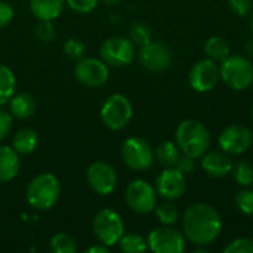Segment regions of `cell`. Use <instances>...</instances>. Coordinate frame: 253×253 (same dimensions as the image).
Wrapping results in <instances>:
<instances>
[{
	"mask_svg": "<svg viewBox=\"0 0 253 253\" xmlns=\"http://www.w3.org/2000/svg\"><path fill=\"white\" fill-rule=\"evenodd\" d=\"M182 228L187 242L196 246H209L219 237L222 219L213 206L208 203H193L184 212Z\"/></svg>",
	"mask_w": 253,
	"mask_h": 253,
	"instance_id": "1",
	"label": "cell"
},
{
	"mask_svg": "<svg viewBox=\"0 0 253 253\" xmlns=\"http://www.w3.org/2000/svg\"><path fill=\"white\" fill-rule=\"evenodd\" d=\"M176 145L182 154H187L193 159L202 157L211 144V135L208 127L194 119H187L179 123L175 133Z\"/></svg>",
	"mask_w": 253,
	"mask_h": 253,
	"instance_id": "2",
	"label": "cell"
},
{
	"mask_svg": "<svg viewBox=\"0 0 253 253\" xmlns=\"http://www.w3.org/2000/svg\"><path fill=\"white\" fill-rule=\"evenodd\" d=\"M59 194L61 185L53 173H40L27 187V202L39 211H47L55 206Z\"/></svg>",
	"mask_w": 253,
	"mask_h": 253,
	"instance_id": "3",
	"label": "cell"
},
{
	"mask_svg": "<svg viewBox=\"0 0 253 253\" xmlns=\"http://www.w3.org/2000/svg\"><path fill=\"white\" fill-rule=\"evenodd\" d=\"M221 79L234 90H245L253 83V64L242 55H230L221 62Z\"/></svg>",
	"mask_w": 253,
	"mask_h": 253,
	"instance_id": "4",
	"label": "cell"
},
{
	"mask_svg": "<svg viewBox=\"0 0 253 253\" xmlns=\"http://www.w3.org/2000/svg\"><path fill=\"white\" fill-rule=\"evenodd\" d=\"M133 116V107L127 96L114 93L107 98L101 107V120L111 130H122L129 125Z\"/></svg>",
	"mask_w": 253,
	"mask_h": 253,
	"instance_id": "5",
	"label": "cell"
},
{
	"mask_svg": "<svg viewBox=\"0 0 253 253\" xmlns=\"http://www.w3.org/2000/svg\"><path fill=\"white\" fill-rule=\"evenodd\" d=\"M93 234L99 243L108 248L117 245L125 234L122 216L113 209H101L93 218Z\"/></svg>",
	"mask_w": 253,
	"mask_h": 253,
	"instance_id": "6",
	"label": "cell"
},
{
	"mask_svg": "<svg viewBox=\"0 0 253 253\" xmlns=\"http://www.w3.org/2000/svg\"><path fill=\"white\" fill-rule=\"evenodd\" d=\"M122 159L125 165L136 172L148 170L154 163V151L151 145L138 136L127 138L122 145Z\"/></svg>",
	"mask_w": 253,
	"mask_h": 253,
	"instance_id": "7",
	"label": "cell"
},
{
	"mask_svg": "<svg viewBox=\"0 0 253 253\" xmlns=\"http://www.w3.org/2000/svg\"><path fill=\"white\" fill-rule=\"evenodd\" d=\"M125 200L130 211L139 215H147L157 206V193L156 188L147 181L135 179L126 187Z\"/></svg>",
	"mask_w": 253,
	"mask_h": 253,
	"instance_id": "8",
	"label": "cell"
},
{
	"mask_svg": "<svg viewBox=\"0 0 253 253\" xmlns=\"http://www.w3.org/2000/svg\"><path fill=\"white\" fill-rule=\"evenodd\" d=\"M148 249L154 253H181L187 248V239L182 231L163 225L153 230L147 239Z\"/></svg>",
	"mask_w": 253,
	"mask_h": 253,
	"instance_id": "9",
	"label": "cell"
},
{
	"mask_svg": "<svg viewBox=\"0 0 253 253\" xmlns=\"http://www.w3.org/2000/svg\"><path fill=\"white\" fill-rule=\"evenodd\" d=\"M101 59L111 67H125L135 58V44L130 39L110 37L101 44Z\"/></svg>",
	"mask_w": 253,
	"mask_h": 253,
	"instance_id": "10",
	"label": "cell"
},
{
	"mask_svg": "<svg viewBox=\"0 0 253 253\" xmlns=\"http://www.w3.org/2000/svg\"><path fill=\"white\" fill-rule=\"evenodd\" d=\"M219 79H221L219 65L211 58L196 62L191 67L190 74H188L190 86L193 87V90H196L199 93L212 90L218 84Z\"/></svg>",
	"mask_w": 253,
	"mask_h": 253,
	"instance_id": "11",
	"label": "cell"
},
{
	"mask_svg": "<svg viewBox=\"0 0 253 253\" xmlns=\"http://www.w3.org/2000/svg\"><path fill=\"white\" fill-rule=\"evenodd\" d=\"M76 79L86 87H99L110 77L108 65L102 59L80 58L74 68Z\"/></svg>",
	"mask_w": 253,
	"mask_h": 253,
	"instance_id": "12",
	"label": "cell"
},
{
	"mask_svg": "<svg viewBox=\"0 0 253 253\" xmlns=\"http://www.w3.org/2000/svg\"><path fill=\"white\" fill-rule=\"evenodd\" d=\"M86 181L96 194L108 196L116 190L117 173L111 165L105 162H95L86 170Z\"/></svg>",
	"mask_w": 253,
	"mask_h": 253,
	"instance_id": "13",
	"label": "cell"
},
{
	"mask_svg": "<svg viewBox=\"0 0 253 253\" xmlns=\"http://www.w3.org/2000/svg\"><path fill=\"white\" fill-rule=\"evenodd\" d=\"M154 188L162 199L168 202L178 200L179 197H182L187 188L185 175L176 168H165V170H162L156 178Z\"/></svg>",
	"mask_w": 253,
	"mask_h": 253,
	"instance_id": "14",
	"label": "cell"
},
{
	"mask_svg": "<svg viewBox=\"0 0 253 253\" xmlns=\"http://www.w3.org/2000/svg\"><path fill=\"white\" fill-rule=\"evenodd\" d=\"M138 59L148 71H163L172 64V50L165 43L151 40L148 44L139 47Z\"/></svg>",
	"mask_w": 253,
	"mask_h": 253,
	"instance_id": "15",
	"label": "cell"
},
{
	"mask_svg": "<svg viewBox=\"0 0 253 253\" xmlns=\"http://www.w3.org/2000/svg\"><path fill=\"white\" fill-rule=\"evenodd\" d=\"M218 141L222 151L240 156L252 145V132L243 125H231L221 132Z\"/></svg>",
	"mask_w": 253,
	"mask_h": 253,
	"instance_id": "16",
	"label": "cell"
},
{
	"mask_svg": "<svg viewBox=\"0 0 253 253\" xmlns=\"http://www.w3.org/2000/svg\"><path fill=\"white\" fill-rule=\"evenodd\" d=\"M233 166L230 154L225 151H206L202 156V168L209 176L224 178L233 172Z\"/></svg>",
	"mask_w": 253,
	"mask_h": 253,
	"instance_id": "17",
	"label": "cell"
},
{
	"mask_svg": "<svg viewBox=\"0 0 253 253\" xmlns=\"http://www.w3.org/2000/svg\"><path fill=\"white\" fill-rule=\"evenodd\" d=\"M21 168L19 154L7 145H0V184L12 181Z\"/></svg>",
	"mask_w": 253,
	"mask_h": 253,
	"instance_id": "18",
	"label": "cell"
},
{
	"mask_svg": "<svg viewBox=\"0 0 253 253\" xmlns=\"http://www.w3.org/2000/svg\"><path fill=\"white\" fill-rule=\"evenodd\" d=\"M64 6L65 0H30V9L39 21H55Z\"/></svg>",
	"mask_w": 253,
	"mask_h": 253,
	"instance_id": "19",
	"label": "cell"
},
{
	"mask_svg": "<svg viewBox=\"0 0 253 253\" xmlns=\"http://www.w3.org/2000/svg\"><path fill=\"white\" fill-rule=\"evenodd\" d=\"M9 111L12 117L30 119L36 113V101L28 93H18L9 99Z\"/></svg>",
	"mask_w": 253,
	"mask_h": 253,
	"instance_id": "20",
	"label": "cell"
},
{
	"mask_svg": "<svg viewBox=\"0 0 253 253\" xmlns=\"http://www.w3.org/2000/svg\"><path fill=\"white\" fill-rule=\"evenodd\" d=\"M37 144H39L37 132L30 127H24L18 130L12 139V148L18 154H31L36 150Z\"/></svg>",
	"mask_w": 253,
	"mask_h": 253,
	"instance_id": "21",
	"label": "cell"
},
{
	"mask_svg": "<svg viewBox=\"0 0 253 253\" xmlns=\"http://www.w3.org/2000/svg\"><path fill=\"white\" fill-rule=\"evenodd\" d=\"M181 150L176 145V142L172 141H165L157 145L154 151V159L165 168H175L178 159L181 157Z\"/></svg>",
	"mask_w": 253,
	"mask_h": 253,
	"instance_id": "22",
	"label": "cell"
},
{
	"mask_svg": "<svg viewBox=\"0 0 253 253\" xmlns=\"http://www.w3.org/2000/svg\"><path fill=\"white\" fill-rule=\"evenodd\" d=\"M205 52L215 62H222L225 58L230 56V44L227 43L225 39L219 36H212L208 39L205 44Z\"/></svg>",
	"mask_w": 253,
	"mask_h": 253,
	"instance_id": "23",
	"label": "cell"
},
{
	"mask_svg": "<svg viewBox=\"0 0 253 253\" xmlns=\"http://www.w3.org/2000/svg\"><path fill=\"white\" fill-rule=\"evenodd\" d=\"M15 87L16 79L13 71L6 65H0V105L9 102V99L15 95Z\"/></svg>",
	"mask_w": 253,
	"mask_h": 253,
	"instance_id": "24",
	"label": "cell"
},
{
	"mask_svg": "<svg viewBox=\"0 0 253 253\" xmlns=\"http://www.w3.org/2000/svg\"><path fill=\"white\" fill-rule=\"evenodd\" d=\"M119 246L120 251L125 253H142L148 249L147 240L136 233L123 234L122 239L119 240Z\"/></svg>",
	"mask_w": 253,
	"mask_h": 253,
	"instance_id": "25",
	"label": "cell"
},
{
	"mask_svg": "<svg viewBox=\"0 0 253 253\" xmlns=\"http://www.w3.org/2000/svg\"><path fill=\"white\" fill-rule=\"evenodd\" d=\"M129 39L138 47L148 44L153 40V33H151L150 25L147 22H142V21L133 22L129 28Z\"/></svg>",
	"mask_w": 253,
	"mask_h": 253,
	"instance_id": "26",
	"label": "cell"
},
{
	"mask_svg": "<svg viewBox=\"0 0 253 253\" xmlns=\"http://www.w3.org/2000/svg\"><path fill=\"white\" fill-rule=\"evenodd\" d=\"M50 251L53 253H76L77 246L71 236L58 233L50 239Z\"/></svg>",
	"mask_w": 253,
	"mask_h": 253,
	"instance_id": "27",
	"label": "cell"
},
{
	"mask_svg": "<svg viewBox=\"0 0 253 253\" xmlns=\"http://www.w3.org/2000/svg\"><path fill=\"white\" fill-rule=\"evenodd\" d=\"M156 216L162 225H175L179 219V212L172 203H162L156 206Z\"/></svg>",
	"mask_w": 253,
	"mask_h": 253,
	"instance_id": "28",
	"label": "cell"
},
{
	"mask_svg": "<svg viewBox=\"0 0 253 253\" xmlns=\"http://www.w3.org/2000/svg\"><path fill=\"white\" fill-rule=\"evenodd\" d=\"M233 173L239 185L249 187L253 184V166L249 162L246 160L239 162L236 166H233Z\"/></svg>",
	"mask_w": 253,
	"mask_h": 253,
	"instance_id": "29",
	"label": "cell"
},
{
	"mask_svg": "<svg viewBox=\"0 0 253 253\" xmlns=\"http://www.w3.org/2000/svg\"><path fill=\"white\" fill-rule=\"evenodd\" d=\"M236 206L237 209L248 215V216H253V191L252 190H242L236 194L234 197Z\"/></svg>",
	"mask_w": 253,
	"mask_h": 253,
	"instance_id": "30",
	"label": "cell"
},
{
	"mask_svg": "<svg viewBox=\"0 0 253 253\" xmlns=\"http://www.w3.org/2000/svg\"><path fill=\"white\" fill-rule=\"evenodd\" d=\"M225 253H253V239L249 237H239L230 242L225 248Z\"/></svg>",
	"mask_w": 253,
	"mask_h": 253,
	"instance_id": "31",
	"label": "cell"
},
{
	"mask_svg": "<svg viewBox=\"0 0 253 253\" xmlns=\"http://www.w3.org/2000/svg\"><path fill=\"white\" fill-rule=\"evenodd\" d=\"M64 52L68 58L73 59H80L84 53V43L76 37H70L65 43H64Z\"/></svg>",
	"mask_w": 253,
	"mask_h": 253,
	"instance_id": "32",
	"label": "cell"
},
{
	"mask_svg": "<svg viewBox=\"0 0 253 253\" xmlns=\"http://www.w3.org/2000/svg\"><path fill=\"white\" fill-rule=\"evenodd\" d=\"M36 36L39 40H42L44 43L52 42L55 37V28H53L52 21H39V24L36 27Z\"/></svg>",
	"mask_w": 253,
	"mask_h": 253,
	"instance_id": "33",
	"label": "cell"
},
{
	"mask_svg": "<svg viewBox=\"0 0 253 253\" xmlns=\"http://www.w3.org/2000/svg\"><path fill=\"white\" fill-rule=\"evenodd\" d=\"M98 1L99 0H65V4L77 13H89L98 6Z\"/></svg>",
	"mask_w": 253,
	"mask_h": 253,
	"instance_id": "34",
	"label": "cell"
},
{
	"mask_svg": "<svg viewBox=\"0 0 253 253\" xmlns=\"http://www.w3.org/2000/svg\"><path fill=\"white\" fill-rule=\"evenodd\" d=\"M230 9L237 16H246L252 12L253 1L252 0H228Z\"/></svg>",
	"mask_w": 253,
	"mask_h": 253,
	"instance_id": "35",
	"label": "cell"
},
{
	"mask_svg": "<svg viewBox=\"0 0 253 253\" xmlns=\"http://www.w3.org/2000/svg\"><path fill=\"white\" fill-rule=\"evenodd\" d=\"M12 114L9 111L0 110V141L9 135V132L12 130Z\"/></svg>",
	"mask_w": 253,
	"mask_h": 253,
	"instance_id": "36",
	"label": "cell"
},
{
	"mask_svg": "<svg viewBox=\"0 0 253 253\" xmlns=\"http://www.w3.org/2000/svg\"><path fill=\"white\" fill-rule=\"evenodd\" d=\"M12 19H13V9L10 7L9 3L0 0V28L9 25Z\"/></svg>",
	"mask_w": 253,
	"mask_h": 253,
	"instance_id": "37",
	"label": "cell"
},
{
	"mask_svg": "<svg viewBox=\"0 0 253 253\" xmlns=\"http://www.w3.org/2000/svg\"><path fill=\"white\" fill-rule=\"evenodd\" d=\"M176 169H179L184 175L187 173H191L193 169H194V159L187 156V154H181V157L178 159L176 165H175Z\"/></svg>",
	"mask_w": 253,
	"mask_h": 253,
	"instance_id": "38",
	"label": "cell"
},
{
	"mask_svg": "<svg viewBox=\"0 0 253 253\" xmlns=\"http://www.w3.org/2000/svg\"><path fill=\"white\" fill-rule=\"evenodd\" d=\"M87 253H108V246H105V245H102L101 243V246H92V248H89Z\"/></svg>",
	"mask_w": 253,
	"mask_h": 253,
	"instance_id": "39",
	"label": "cell"
},
{
	"mask_svg": "<svg viewBox=\"0 0 253 253\" xmlns=\"http://www.w3.org/2000/svg\"><path fill=\"white\" fill-rule=\"evenodd\" d=\"M245 50H246V53H248V55H253V37L246 42V44H245Z\"/></svg>",
	"mask_w": 253,
	"mask_h": 253,
	"instance_id": "40",
	"label": "cell"
},
{
	"mask_svg": "<svg viewBox=\"0 0 253 253\" xmlns=\"http://www.w3.org/2000/svg\"><path fill=\"white\" fill-rule=\"evenodd\" d=\"M101 1H104L105 4H110V6H114V4H119L122 0H101Z\"/></svg>",
	"mask_w": 253,
	"mask_h": 253,
	"instance_id": "41",
	"label": "cell"
},
{
	"mask_svg": "<svg viewBox=\"0 0 253 253\" xmlns=\"http://www.w3.org/2000/svg\"><path fill=\"white\" fill-rule=\"evenodd\" d=\"M251 27H252V33H253V15H252V21H251Z\"/></svg>",
	"mask_w": 253,
	"mask_h": 253,
	"instance_id": "42",
	"label": "cell"
},
{
	"mask_svg": "<svg viewBox=\"0 0 253 253\" xmlns=\"http://www.w3.org/2000/svg\"><path fill=\"white\" fill-rule=\"evenodd\" d=\"M252 117H253V105H252Z\"/></svg>",
	"mask_w": 253,
	"mask_h": 253,
	"instance_id": "43",
	"label": "cell"
}]
</instances>
